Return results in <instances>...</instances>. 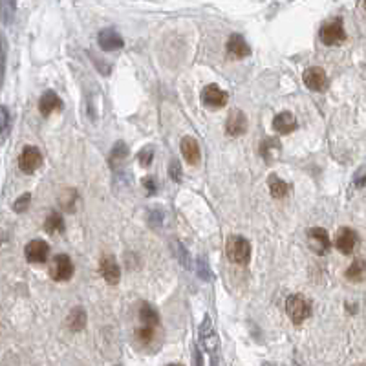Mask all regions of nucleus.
I'll use <instances>...</instances> for the list:
<instances>
[{
    "mask_svg": "<svg viewBox=\"0 0 366 366\" xmlns=\"http://www.w3.org/2000/svg\"><path fill=\"white\" fill-rule=\"evenodd\" d=\"M225 251H227L229 261L234 262V264H247L251 258V244L244 236H238V234H234L227 240Z\"/></svg>",
    "mask_w": 366,
    "mask_h": 366,
    "instance_id": "1",
    "label": "nucleus"
},
{
    "mask_svg": "<svg viewBox=\"0 0 366 366\" xmlns=\"http://www.w3.org/2000/svg\"><path fill=\"white\" fill-rule=\"evenodd\" d=\"M286 312L293 324H303L309 317V314H312V306L301 295H292L286 301Z\"/></svg>",
    "mask_w": 366,
    "mask_h": 366,
    "instance_id": "2",
    "label": "nucleus"
},
{
    "mask_svg": "<svg viewBox=\"0 0 366 366\" xmlns=\"http://www.w3.org/2000/svg\"><path fill=\"white\" fill-rule=\"evenodd\" d=\"M43 165V154L37 147H24L19 156V167L24 174H33Z\"/></svg>",
    "mask_w": 366,
    "mask_h": 366,
    "instance_id": "3",
    "label": "nucleus"
},
{
    "mask_svg": "<svg viewBox=\"0 0 366 366\" xmlns=\"http://www.w3.org/2000/svg\"><path fill=\"white\" fill-rule=\"evenodd\" d=\"M50 275H52L53 281L57 282H64L72 278L74 275V264L70 261L68 255H57L52 261V265H50Z\"/></svg>",
    "mask_w": 366,
    "mask_h": 366,
    "instance_id": "4",
    "label": "nucleus"
},
{
    "mask_svg": "<svg viewBox=\"0 0 366 366\" xmlns=\"http://www.w3.org/2000/svg\"><path fill=\"white\" fill-rule=\"evenodd\" d=\"M321 41H323L326 46H337V44L345 43L346 32L345 28H343V22L337 19V21L326 24V26L321 30Z\"/></svg>",
    "mask_w": 366,
    "mask_h": 366,
    "instance_id": "5",
    "label": "nucleus"
},
{
    "mask_svg": "<svg viewBox=\"0 0 366 366\" xmlns=\"http://www.w3.org/2000/svg\"><path fill=\"white\" fill-rule=\"evenodd\" d=\"M24 255H26V261L32 262V264H44V262L48 261L50 255L48 242H44V240H32L26 245Z\"/></svg>",
    "mask_w": 366,
    "mask_h": 366,
    "instance_id": "6",
    "label": "nucleus"
},
{
    "mask_svg": "<svg viewBox=\"0 0 366 366\" xmlns=\"http://www.w3.org/2000/svg\"><path fill=\"white\" fill-rule=\"evenodd\" d=\"M304 85L308 86L309 90L314 92H324L328 88V75L323 68L318 66H312L304 72Z\"/></svg>",
    "mask_w": 366,
    "mask_h": 366,
    "instance_id": "7",
    "label": "nucleus"
},
{
    "mask_svg": "<svg viewBox=\"0 0 366 366\" xmlns=\"http://www.w3.org/2000/svg\"><path fill=\"white\" fill-rule=\"evenodd\" d=\"M200 343L203 345V348L214 356L218 350V334L216 329H214V324L209 317L203 318L202 326H200Z\"/></svg>",
    "mask_w": 366,
    "mask_h": 366,
    "instance_id": "8",
    "label": "nucleus"
},
{
    "mask_svg": "<svg viewBox=\"0 0 366 366\" xmlns=\"http://www.w3.org/2000/svg\"><path fill=\"white\" fill-rule=\"evenodd\" d=\"M227 92H223L220 86L209 85L203 88L202 92V103L209 108H222V106L227 105Z\"/></svg>",
    "mask_w": 366,
    "mask_h": 366,
    "instance_id": "9",
    "label": "nucleus"
},
{
    "mask_svg": "<svg viewBox=\"0 0 366 366\" xmlns=\"http://www.w3.org/2000/svg\"><path fill=\"white\" fill-rule=\"evenodd\" d=\"M357 244V233L350 227H340L335 234V247L343 253V255H350L352 251L356 250Z\"/></svg>",
    "mask_w": 366,
    "mask_h": 366,
    "instance_id": "10",
    "label": "nucleus"
},
{
    "mask_svg": "<svg viewBox=\"0 0 366 366\" xmlns=\"http://www.w3.org/2000/svg\"><path fill=\"white\" fill-rule=\"evenodd\" d=\"M97 43L101 46V50L105 52H114V50H121L125 46V41L116 30L112 28H106V30H101L99 35H97Z\"/></svg>",
    "mask_w": 366,
    "mask_h": 366,
    "instance_id": "11",
    "label": "nucleus"
},
{
    "mask_svg": "<svg viewBox=\"0 0 366 366\" xmlns=\"http://www.w3.org/2000/svg\"><path fill=\"white\" fill-rule=\"evenodd\" d=\"M247 130V117L242 110H233L229 114L227 123H225V132L229 136H242Z\"/></svg>",
    "mask_w": 366,
    "mask_h": 366,
    "instance_id": "12",
    "label": "nucleus"
},
{
    "mask_svg": "<svg viewBox=\"0 0 366 366\" xmlns=\"http://www.w3.org/2000/svg\"><path fill=\"white\" fill-rule=\"evenodd\" d=\"M181 154L185 158V161L189 165H198L200 163V158H202V150H200V145L194 138H183L181 139Z\"/></svg>",
    "mask_w": 366,
    "mask_h": 366,
    "instance_id": "13",
    "label": "nucleus"
},
{
    "mask_svg": "<svg viewBox=\"0 0 366 366\" xmlns=\"http://www.w3.org/2000/svg\"><path fill=\"white\" fill-rule=\"evenodd\" d=\"M101 275L108 284H117L119 278H121V270H119V265H117L116 258L110 255L103 256L101 261Z\"/></svg>",
    "mask_w": 366,
    "mask_h": 366,
    "instance_id": "14",
    "label": "nucleus"
},
{
    "mask_svg": "<svg viewBox=\"0 0 366 366\" xmlns=\"http://www.w3.org/2000/svg\"><path fill=\"white\" fill-rule=\"evenodd\" d=\"M308 236H309V240L315 244L314 250H315V253H318V255H324V253L332 247V242H329V236H328V233H326V229H321V227L309 229Z\"/></svg>",
    "mask_w": 366,
    "mask_h": 366,
    "instance_id": "15",
    "label": "nucleus"
},
{
    "mask_svg": "<svg viewBox=\"0 0 366 366\" xmlns=\"http://www.w3.org/2000/svg\"><path fill=\"white\" fill-rule=\"evenodd\" d=\"M61 108H63V101H61V97L52 90L46 92V94L41 97V101H39V110H41L43 116H50L52 112L61 110Z\"/></svg>",
    "mask_w": 366,
    "mask_h": 366,
    "instance_id": "16",
    "label": "nucleus"
},
{
    "mask_svg": "<svg viewBox=\"0 0 366 366\" xmlns=\"http://www.w3.org/2000/svg\"><path fill=\"white\" fill-rule=\"evenodd\" d=\"M273 128H275L278 134H292L295 128H297V119L289 112H281L278 116H275V121H273Z\"/></svg>",
    "mask_w": 366,
    "mask_h": 366,
    "instance_id": "17",
    "label": "nucleus"
},
{
    "mask_svg": "<svg viewBox=\"0 0 366 366\" xmlns=\"http://www.w3.org/2000/svg\"><path fill=\"white\" fill-rule=\"evenodd\" d=\"M227 52L236 59H244L251 53V48L244 41L242 35H231L227 41Z\"/></svg>",
    "mask_w": 366,
    "mask_h": 366,
    "instance_id": "18",
    "label": "nucleus"
},
{
    "mask_svg": "<svg viewBox=\"0 0 366 366\" xmlns=\"http://www.w3.org/2000/svg\"><path fill=\"white\" fill-rule=\"evenodd\" d=\"M267 185H270L271 196L273 198H286L287 192H289V185H287L286 181H282L281 178L276 174H271L270 180H267Z\"/></svg>",
    "mask_w": 366,
    "mask_h": 366,
    "instance_id": "19",
    "label": "nucleus"
},
{
    "mask_svg": "<svg viewBox=\"0 0 366 366\" xmlns=\"http://www.w3.org/2000/svg\"><path fill=\"white\" fill-rule=\"evenodd\" d=\"M139 321L149 326H158L159 324V314L154 309V306L149 303H143L139 306Z\"/></svg>",
    "mask_w": 366,
    "mask_h": 366,
    "instance_id": "20",
    "label": "nucleus"
},
{
    "mask_svg": "<svg viewBox=\"0 0 366 366\" xmlns=\"http://www.w3.org/2000/svg\"><path fill=\"white\" fill-rule=\"evenodd\" d=\"M346 278L352 282L366 281V262L365 261L354 262V264L346 270Z\"/></svg>",
    "mask_w": 366,
    "mask_h": 366,
    "instance_id": "21",
    "label": "nucleus"
},
{
    "mask_svg": "<svg viewBox=\"0 0 366 366\" xmlns=\"http://www.w3.org/2000/svg\"><path fill=\"white\" fill-rule=\"evenodd\" d=\"M44 227H46V231H48L50 234L63 233V231H64L63 216H61V214H57V212H52V214H50V216L46 218V223H44Z\"/></svg>",
    "mask_w": 366,
    "mask_h": 366,
    "instance_id": "22",
    "label": "nucleus"
},
{
    "mask_svg": "<svg viewBox=\"0 0 366 366\" xmlns=\"http://www.w3.org/2000/svg\"><path fill=\"white\" fill-rule=\"evenodd\" d=\"M68 324H70V328L74 329V332H79V329L85 328L86 315H85V312H83V308L72 309V314H70V317H68Z\"/></svg>",
    "mask_w": 366,
    "mask_h": 366,
    "instance_id": "23",
    "label": "nucleus"
},
{
    "mask_svg": "<svg viewBox=\"0 0 366 366\" xmlns=\"http://www.w3.org/2000/svg\"><path fill=\"white\" fill-rule=\"evenodd\" d=\"M278 149H281V143L276 141V139H265L264 143L261 145V154L264 156L267 161H271L273 159V156H271V152H278Z\"/></svg>",
    "mask_w": 366,
    "mask_h": 366,
    "instance_id": "24",
    "label": "nucleus"
},
{
    "mask_svg": "<svg viewBox=\"0 0 366 366\" xmlns=\"http://www.w3.org/2000/svg\"><path fill=\"white\" fill-rule=\"evenodd\" d=\"M136 335H138V339L141 340V343H145V345H149L150 340L154 339V326L143 324V328H138Z\"/></svg>",
    "mask_w": 366,
    "mask_h": 366,
    "instance_id": "25",
    "label": "nucleus"
},
{
    "mask_svg": "<svg viewBox=\"0 0 366 366\" xmlns=\"http://www.w3.org/2000/svg\"><path fill=\"white\" fill-rule=\"evenodd\" d=\"M30 200H32V194L30 192H26V194H22L19 200H17L15 203H13V209H15L17 212H24L28 207V203H30Z\"/></svg>",
    "mask_w": 366,
    "mask_h": 366,
    "instance_id": "26",
    "label": "nucleus"
},
{
    "mask_svg": "<svg viewBox=\"0 0 366 366\" xmlns=\"http://www.w3.org/2000/svg\"><path fill=\"white\" fill-rule=\"evenodd\" d=\"M169 174L174 181H181V167H180V163L176 161V159H172V161H170Z\"/></svg>",
    "mask_w": 366,
    "mask_h": 366,
    "instance_id": "27",
    "label": "nucleus"
},
{
    "mask_svg": "<svg viewBox=\"0 0 366 366\" xmlns=\"http://www.w3.org/2000/svg\"><path fill=\"white\" fill-rule=\"evenodd\" d=\"M10 132V112L6 106H2V138H6Z\"/></svg>",
    "mask_w": 366,
    "mask_h": 366,
    "instance_id": "28",
    "label": "nucleus"
},
{
    "mask_svg": "<svg viewBox=\"0 0 366 366\" xmlns=\"http://www.w3.org/2000/svg\"><path fill=\"white\" fill-rule=\"evenodd\" d=\"M152 154H154V150L150 149V147H147L145 150H141V152H139V161H141V165H145V167H147V165H150V161H152Z\"/></svg>",
    "mask_w": 366,
    "mask_h": 366,
    "instance_id": "29",
    "label": "nucleus"
},
{
    "mask_svg": "<svg viewBox=\"0 0 366 366\" xmlns=\"http://www.w3.org/2000/svg\"><path fill=\"white\" fill-rule=\"evenodd\" d=\"M127 156V147H125V143H117L116 147H114V152H112V158H125Z\"/></svg>",
    "mask_w": 366,
    "mask_h": 366,
    "instance_id": "30",
    "label": "nucleus"
},
{
    "mask_svg": "<svg viewBox=\"0 0 366 366\" xmlns=\"http://www.w3.org/2000/svg\"><path fill=\"white\" fill-rule=\"evenodd\" d=\"M143 185L147 187V189H149V192L150 194H152V192H156V185H154V180H152V178H145L143 180Z\"/></svg>",
    "mask_w": 366,
    "mask_h": 366,
    "instance_id": "31",
    "label": "nucleus"
},
{
    "mask_svg": "<svg viewBox=\"0 0 366 366\" xmlns=\"http://www.w3.org/2000/svg\"><path fill=\"white\" fill-rule=\"evenodd\" d=\"M363 4H365V8H366V0H363Z\"/></svg>",
    "mask_w": 366,
    "mask_h": 366,
    "instance_id": "32",
    "label": "nucleus"
}]
</instances>
